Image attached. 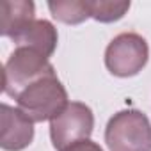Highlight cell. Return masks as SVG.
<instances>
[{
	"label": "cell",
	"instance_id": "6da1fadb",
	"mask_svg": "<svg viewBox=\"0 0 151 151\" xmlns=\"http://www.w3.org/2000/svg\"><path fill=\"white\" fill-rule=\"evenodd\" d=\"M14 100L18 103V109L27 114L34 123L52 121L69 103L68 91L57 78V73L30 84Z\"/></svg>",
	"mask_w": 151,
	"mask_h": 151
},
{
	"label": "cell",
	"instance_id": "7a4b0ae2",
	"mask_svg": "<svg viewBox=\"0 0 151 151\" xmlns=\"http://www.w3.org/2000/svg\"><path fill=\"white\" fill-rule=\"evenodd\" d=\"M105 142L110 151H151V123L137 109L114 114L105 128Z\"/></svg>",
	"mask_w": 151,
	"mask_h": 151
},
{
	"label": "cell",
	"instance_id": "3957f363",
	"mask_svg": "<svg viewBox=\"0 0 151 151\" xmlns=\"http://www.w3.org/2000/svg\"><path fill=\"white\" fill-rule=\"evenodd\" d=\"M48 75H55L48 57L32 48L16 46L4 66V93L16 98L25 87Z\"/></svg>",
	"mask_w": 151,
	"mask_h": 151
},
{
	"label": "cell",
	"instance_id": "277c9868",
	"mask_svg": "<svg viewBox=\"0 0 151 151\" xmlns=\"http://www.w3.org/2000/svg\"><path fill=\"white\" fill-rule=\"evenodd\" d=\"M149 59L147 41L137 32H123L116 36L105 50V66L119 78L139 75Z\"/></svg>",
	"mask_w": 151,
	"mask_h": 151
},
{
	"label": "cell",
	"instance_id": "5b68a950",
	"mask_svg": "<svg viewBox=\"0 0 151 151\" xmlns=\"http://www.w3.org/2000/svg\"><path fill=\"white\" fill-rule=\"evenodd\" d=\"M94 130V114L82 101H69L66 109L50 121V139L55 149H64L78 140L91 137Z\"/></svg>",
	"mask_w": 151,
	"mask_h": 151
},
{
	"label": "cell",
	"instance_id": "8992f818",
	"mask_svg": "<svg viewBox=\"0 0 151 151\" xmlns=\"http://www.w3.org/2000/svg\"><path fill=\"white\" fill-rule=\"evenodd\" d=\"M34 140V121L18 107L2 103V133L0 146L4 151H22Z\"/></svg>",
	"mask_w": 151,
	"mask_h": 151
},
{
	"label": "cell",
	"instance_id": "52a82bcc",
	"mask_svg": "<svg viewBox=\"0 0 151 151\" xmlns=\"http://www.w3.org/2000/svg\"><path fill=\"white\" fill-rule=\"evenodd\" d=\"M13 43L16 46L32 48L50 59L57 48L59 34H57V29L48 20H34L20 34L13 37Z\"/></svg>",
	"mask_w": 151,
	"mask_h": 151
},
{
	"label": "cell",
	"instance_id": "ba28073f",
	"mask_svg": "<svg viewBox=\"0 0 151 151\" xmlns=\"http://www.w3.org/2000/svg\"><path fill=\"white\" fill-rule=\"evenodd\" d=\"M36 6L30 0H4L0 4V34L13 39L32 23Z\"/></svg>",
	"mask_w": 151,
	"mask_h": 151
},
{
	"label": "cell",
	"instance_id": "9c48e42d",
	"mask_svg": "<svg viewBox=\"0 0 151 151\" xmlns=\"http://www.w3.org/2000/svg\"><path fill=\"white\" fill-rule=\"evenodd\" d=\"M48 9L57 22L66 25H78L91 18L89 0H57L48 2Z\"/></svg>",
	"mask_w": 151,
	"mask_h": 151
},
{
	"label": "cell",
	"instance_id": "30bf717a",
	"mask_svg": "<svg viewBox=\"0 0 151 151\" xmlns=\"http://www.w3.org/2000/svg\"><path fill=\"white\" fill-rule=\"evenodd\" d=\"M130 9V2L117 0H89L91 18L100 23H114L121 20Z\"/></svg>",
	"mask_w": 151,
	"mask_h": 151
},
{
	"label": "cell",
	"instance_id": "8fae6325",
	"mask_svg": "<svg viewBox=\"0 0 151 151\" xmlns=\"http://www.w3.org/2000/svg\"><path fill=\"white\" fill-rule=\"evenodd\" d=\"M60 151H103V147H101L98 142H94V140H91V139H86V140L75 142V144H71V146L60 149Z\"/></svg>",
	"mask_w": 151,
	"mask_h": 151
}]
</instances>
